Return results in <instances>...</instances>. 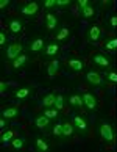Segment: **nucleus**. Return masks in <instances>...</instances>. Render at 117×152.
<instances>
[{
    "instance_id": "1",
    "label": "nucleus",
    "mask_w": 117,
    "mask_h": 152,
    "mask_svg": "<svg viewBox=\"0 0 117 152\" xmlns=\"http://www.w3.org/2000/svg\"><path fill=\"white\" fill-rule=\"evenodd\" d=\"M100 137H102L105 141H108V143L113 141V140H114V132H113L111 124H108V122L100 124Z\"/></svg>"
},
{
    "instance_id": "2",
    "label": "nucleus",
    "mask_w": 117,
    "mask_h": 152,
    "mask_svg": "<svg viewBox=\"0 0 117 152\" xmlns=\"http://www.w3.org/2000/svg\"><path fill=\"white\" fill-rule=\"evenodd\" d=\"M86 80H87L89 85H92V86H103L105 85L103 77L100 75L98 72H95V71L87 72V74H86Z\"/></svg>"
},
{
    "instance_id": "3",
    "label": "nucleus",
    "mask_w": 117,
    "mask_h": 152,
    "mask_svg": "<svg viewBox=\"0 0 117 152\" xmlns=\"http://www.w3.org/2000/svg\"><path fill=\"white\" fill-rule=\"evenodd\" d=\"M20 52H22V44H19V42L11 44V46L6 49V58L14 61V60L20 55Z\"/></svg>"
},
{
    "instance_id": "4",
    "label": "nucleus",
    "mask_w": 117,
    "mask_h": 152,
    "mask_svg": "<svg viewBox=\"0 0 117 152\" xmlns=\"http://www.w3.org/2000/svg\"><path fill=\"white\" fill-rule=\"evenodd\" d=\"M92 61H94V64H97L98 67H103V69H106V67L111 66L109 58H108V57H105V55H102V53L94 55V57H92Z\"/></svg>"
},
{
    "instance_id": "5",
    "label": "nucleus",
    "mask_w": 117,
    "mask_h": 152,
    "mask_svg": "<svg viewBox=\"0 0 117 152\" xmlns=\"http://www.w3.org/2000/svg\"><path fill=\"white\" fill-rule=\"evenodd\" d=\"M81 97H83V102H84V107L87 110H95L97 108V99L94 97L91 93H84Z\"/></svg>"
},
{
    "instance_id": "6",
    "label": "nucleus",
    "mask_w": 117,
    "mask_h": 152,
    "mask_svg": "<svg viewBox=\"0 0 117 152\" xmlns=\"http://www.w3.org/2000/svg\"><path fill=\"white\" fill-rule=\"evenodd\" d=\"M38 10H39V5L36 2H30V3H27L25 7H22V14L31 18V16H35L38 13Z\"/></svg>"
},
{
    "instance_id": "7",
    "label": "nucleus",
    "mask_w": 117,
    "mask_h": 152,
    "mask_svg": "<svg viewBox=\"0 0 117 152\" xmlns=\"http://www.w3.org/2000/svg\"><path fill=\"white\" fill-rule=\"evenodd\" d=\"M75 126V129H78L81 133H86L87 132V122H86V119L83 116H74V122H72Z\"/></svg>"
},
{
    "instance_id": "8",
    "label": "nucleus",
    "mask_w": 117,
    "mask_h": 152,
    "mask_svg": "<svg viewBox=\"0 0 117 152\" xmlns=\"http://www.w3.org/2000/svg\"><path fill=\"white\" fill-rule=\"evenodd\" d=\"M100 36H102V30H100V27L92 25L91 28H89V31H87V39L91 42H95V41L100 39Z\"/></svg>"
},
{
    "instance_id": "9",
    "label": "nucleus",
    "mask_w": 117,
    "mask_h": 152,
    "mask_svg": "<svg viewBox=\"0 0 117 152\" xmlns=\"http://www.w3.org/2000/svg\"><path fill=\"white\" fill-rule=\"evenodd\" d=\"M30 96H31V86H22V88H19V89L14 91V97L20 99V100L30 97Z\"/></svg>"
},
{
    "instance_id": "10",
    "label": "nucleus",
    "mask_w": 117,
    "mask_h": 152,
    "mask_svg": "<svg viewBox=\"0 0 117 152\" xmlns=\"http://www.w3.org/2000/svg\"><path fill=\"white\" fill-rule=\"evenodd\" d=\"M2 116L6 118V119H13V118H17L19 116V108L17 107H8L2 111Z\"/></svg>"
},
{
    "instance_id": "11",
    "label": "nucleus",
    "mask_w": 117,
    "mask_h": 152,
    "mask_svg": "<svg viewBox=\"0 0 117 152\" xmlns=\"http://www.w3.org/2000/svg\"><path fill=\"white\" fill-rule=\"evenodd\" d=\"M58 71H59V61L58 60H53L52 63H48V66H47L48 77H55V75L58 74Z\"/></svg>"
},
{
    "instance_id": "12",
    "label": "nucleus",
    "mask_w": 117,
    "mask_h": 152,
    "mask_svg": "<svg viewBox=\"0 0 117 152\" xmlns=\"http://www.w3.org/2000/svg\"><path fill=\"white\" fill-rule=\"evenodd\" d=\"M69 67L75 72H80L83 67H84V63H83L80 58H72V60H69Z\"/></svg>"
},
{
    "instance_id": "13",
    "label": "nucleus",
    "mask_w": 117,
    "mask_h": 152,
    "mask_svg": "<svg viewBox=\"0 0 117 152\" xmlns=\"http://www.w3.org/2000/svg\"><path fill=\"white\" fill-rule=\"evenodd\" d=\"M46 25H47V28H48V30H53L55 27L58 25V19H56V16L52 14V13L46 14Z\"/></svg>"
},
{
    "instance_id": "14",
    "label": "nucleus",
    "mask_w": 117,
    "mask_h": 152,
    "mask_svg": "<svg viewBox=\"0 0 117 152\" xmlns=\"http://www.w3.org/2000/svg\"><path fill=\"white\" fill-rule=\"evenodd\" d=\"M42 47H44V39L42 38L33 39L31 44H30V50H31V52H41Z\"/></svg>"
},
{
    "instance_id": "15",
    "label": "nucleus",
    "mask_w": 117,
    "mask_h": 152,
    "mask_svg": "<svg viewBox=\"0 0 117 152\" xmlns=\"http://www.w3.org/2000/svg\"><path fill=\"white\" fill-rule=\"evenodd\" d=\"M35 124H36L38 129H46V127H48L50 119H48L46 115H41V116H38L36 119H35Z\"/></svg>"
},
{
    "instance_id": "16",
    "label": "nucleus",
    "mask_w": 117,
    "mask_h": 152,
    "mask_svg": "<svg viewBox=\"0 0 117 152\" xmlns=\"http://www.w3.org/2000/svg\"><path fill=\"white\" fill-rule=\"evenodd\" d=\"M27 61H28V57H27V55H24V53H20L19 57L13 61V67H14V69H20L22 66L27 64Z\"/></svg>"
},
{
    "instance_id": "17",
    "label": "nucleus",
    "mask_w": 117,
    "mask_h": 152,
    "mask_svg": "<svg viewBox=\"0 0 117 152\" xmlns=\"http://www.w3.org/2000/svg\"><path fill=\"white\" fill-rule=\"evenodd\" d=\"M69 102L72 107H75V108H80V107L84 105V102H83V97H80V94H72L69 97Z\"/></svg>"
},
{
    "instance_id": "18",
    "label": "nucleus",
    "mask_w": 117,
    "mask_h": 152,
    "mask_svg": "<svg viewBox=\"0 0 117 152\" xmlns=\"http://www.w3.org/2000/svg\"><path fill=\"white\" fill-rule=\"evenodd\" d=\"M55 99H56V96H55L53 93H48V94H46V96H44V97H42V105L44 107H47V108H48V107H52V105H55Z\"/></svg>"
},
{
    "instance_id": "19",
    "label": "nucleus",
    "mask_w": 117,
    "mask_h": 152,
    "mask_svg": "<svg viewBox=\"0 0 117 152\" xmlns=\"http://www.w3.org/2000/svg\"><path fill=\"white\" fill-rule=\"evenodd\" d=\"M58 50H59V47H58V44H48V46L46 47V52H44V55L46 57H55V55L58 53Z\"/></svg>"
},
{
    "instance_id": "20",
    "label": "nucleus",
    "mask_w": 117,
    "mask_h": 152,
    "mask_svg": "<svg viewBox=\"0 0 117 152\" xmlns=\"http://www.w3.org/2000/svg\"><path fill=\"white\" fill-rule=\"evenodd\" d=\"M14 140V132L13 130H5L2 133V137H0V141H2V144H8L9 141H13Z\"/></svg>"
},
{
    "instance_id": "21",
    "label": "nucleus",
    "mask_w": 117,
    "mask_h": 152,
    "mask_svg": "<svg viewBox=\"0 0 117 152\" xmlns=\"http://www.w3.org/2000/svg\"><path fill=\"white\" fill-rule=\"evenodd\" d=\"M70 35V30L67 28V27H63V28H59L58 33H56V39L58 41H66V39L69 38Z\"/></svg>"
},
{
    "instance_id": "22",
    "label": "nucleus",
    "mask_w": 117,
    "mask_h": 152,
    "mask_svg": "<svg viewBox=\"0 0 117 152\" xmlns=\"http://www.w3.org/2000/svg\"><path fill=\"white\" fill-rule=\"evenodd\" d=\"M9 30L13 31V33H20L22 31V22L17 20V19L9 20Z\"/></svg>"
},
{
    "instance_id": "23",
    "label": "nucleus",
    "mask_w": 117,
    "mask_h": 152,
    "mask_svg": "<svg viewBox=\"0 0 117 152\" xmlns=\"http://www.w3.org/2000/svg\"><path fill=\"white\" fill-rule=\"evenodd\" d=\"M35 143H36V149H38V151H41V152H46V151H48V144H47V141H46L44 138L38 137Z\"/></svg>"
},
{
    "instance_id": "24",
    "label": "nucleus",
    "mask_w": 117,
    "mask_h": 152,
    "mask_svg": "<svg viewBox=\"0 0 117 152\" xmlns=\"http://www.w3.org/2000/svg\"><path fill=\"white\" fill-rule=\"evenodd\" d=\"M74 130H75V126H74V124L63 122V133H64V137H70V135L74 133Z\"/></svg>"
},
{
    "instance_id": "25",
    "label": "nucleus",
    "mask_w": 117,
    "mask_h": 152,
    "mask_svg": "<svg viewBox=\"0 0 117 152\" xmlns=\"http://www.w3.org/2000/svg\"><path fill=\"white\" fill-rule=\"evenodd\" d=\"M11 146H13L14 149H22V148L25 146V138H22V137L14 138L13 141H11Z\"/></svg>"
},
{
    "instance_id": "26",
    "label": "nucleus",
    "mask_w": 117,
    "mask_h": 152,
    "mask_svg": "<svg viewBox=\"0 0 117 152\" xmlns=\"http://www.w3.org/2000/svg\"><path fill=\"white\" fill-rule=\"evenodd\" d=\"M81 14H83V18H92L94 14H95V10H94L92 7H87V8H84V10H81Z\"/></svg>"
},
{
    "instance_id": "27",
    "label": "nucleus",
    "mask_w": 117,
    "mask_h": 152,
    "mask_svg": "<svg viewBox=\"0 0 117 152\" xmlns=\"http://www.w3.org/2000/svg\"><path fill=\"white\" fill-rule=\"evenodd\" d=\"M44 115H46L48 119H55V118L58 116V110L56 108H47L46 111H44Z\"/></svg>"
},
{
    "instance_id": "28",
    "label": "nucleus",
    "mask_w": 117,
    "mask_h": 152,
    "mask_svg": "<svg viewBox=\"0 0 117 152\" xmlns=\"http://www.w3.org/2000/svg\"><path fill=\"white\" fill-rule=\"evenodd\" d=\"M55 108H56V110H61V108H63V107H64V97H63V96H56V99H55Z\"/></svg>"
},
{
    "instance_id": "29",
    "label": "nucleus",
    "mask_w": 117,
    "mask_h": 152,
    "mask_svg": "<svg viewBox=\"0 0 117 152\" xmlns=\"http://www.w3.org/2000/svg\"><path fill=\"white\" fill-rule=\"evenodd\" d=\"M53 135H56V137H64V133H63V124H55Z\"/></svg>"
},
{
    "instance_id": "30",
    "label": "nucleus",
    "mask_w": 117,
    "mask_h": 152,
    "mask_svg": "<svg viewBox=\"0 0 117 152\" xmlns=\"http://www.w3.org/2000/svg\"><path fill=\"white\" fill-rule=\"evenodd\" d=\"M106 47L108 50H113V49H117V38H114V39H109V41L106 42Z\"/></svg>"
},
{
    "instance_id": "31",
    "label": "nucleus",
    "mask_w": 117,
    "mask_h": 152,
    "mask_svg": "<svg viewBox=\"0 0 117 152\" xmlns=\"http://www.w3.org/2000/svg\"><path fill=\"white\" fill-rule=\"evenodd\" d=\"M69 5H70V0H56V7H59V8L69 7Z\"/></svg>"
},
{
    "instance_id": "32",
    "label": "nucleus",
    "mask_w": 117,
    "mask_h": 152,
    "mask_svg": "<svg viewBox=\"0 0 117 152\" xmlns=\"http://www.w3.org/2000/svg\"><path fill=\"white\" fill-rule=\"evenodd\" d=\"M106 78L109 82H113V83H117V74L116 72H109V74H106Z\"/></svg>"
},
{
    "instance_id": "33",
    "label": "nucleus",
    "mask_w": 117,
    "mask_h": 152,
    "mask_svg": "<svg viewBox=\"0 0 117 152\" xmlns=\"http://www.w3.org/2000/svg\"><path fill=\"white\" fill-rule=\"evenodd\" d=\"M89 7V0H78V8L80 10H84Z\"/></svg>"
},
{
    "instance_id": "34",
    "label": "nucleus",
    "mask_w": 117,
    "mask_h": 152,
    "mask_svg": "<svg viewBox=\"0 0 117 152\" xmlns=\"http://www.w3.org/2000/svg\"><path fill=\"white\" fill-rule=\"evenodd\" d=\"M44 7H46V8L56 7V0H46V2H44Z\"/></svg>"
},
{
    "instance_id": "35",
    "label": "nucleus",
    "mask_w": 117,
    "mask_h": 152,
    "mask_svg": "<svg viewBox=\"0 0 117 152\" xmlns=\"http://www.w3.org/2000/svg\"><path fill=\"white\" fill-rule=\"evenodd\" d=\"M5 42H6V35H5V31H0V46H5Z\"/></svg>"
},
{
    "instance_id": "36",
    "label": "nucleus",
    "mask_w": 117,
    "mask_h": 152,
    "mask_svg": "<svg viewBox=\"0 0 117 152\" xmlns=\"http://www.w3.org/2000/svg\"><path fill=\"white\" fill-rule=\"evenodd\" d=\"M8 86H9V83H5V82H2V83H0V93L5 94V91L8 89Z\"/></svg>"
},
{
    "instance_id": "37",
    "label": "nucleus",
    "mask_w": 117,
    "mask_h": 152,
    "mask_svg": "<svg viewBox=\"0 0 117 152\" xmlns=\"http://www.w3.org/2000/svg\"><path fill=\"white\" fill-rule=\"evenodd\" d=\"M9 5V0H0V8L2 10H5Z\"/></svg>"
},
{
    "instance_id": "38",
    "label": "nucleus",
    "mask_w": 117,
    "mask_h": 152,
    "mask_svg": "<svg viewBox=\"0 0 117 152\" xmlns=\"http://www.w3.org/2000/svg\"><path fill=\"white\" fill-rule=\"evenodd\" d=\"M0 127L5 130V127H6V118H2V119H0Z\"/></svg>"
},
{
    "instance_id": "39",
    "label": "nucleus",
    "mask_w": 117,
    "mask_h": 152,
    "mask_svg": "<svg viewBox=\"0 0 117 152\" xmlns=\"http://www.w3.org/2000/svg\"><path fill=\"white\" fill-rule=\"evenodd\" d=\"M109 22H111V25H113V27H117V16H113Z\"/></svg>"
}]
</instances>
